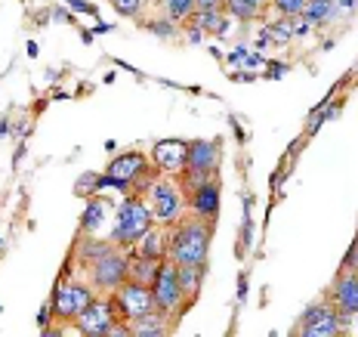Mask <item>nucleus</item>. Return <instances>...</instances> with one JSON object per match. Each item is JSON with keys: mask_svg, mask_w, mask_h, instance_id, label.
Masks as SVG:
<instances>
[{"mask_svg": "<svg viewBox=\"0 0 358 337\" xmlns=\"http://www.w3.org/2000/svg\"><path fill=\"white\" fill-rule=\"evenodd\" d=\"M213 220L207 216H182L167 226V260L176 266H204L210 254Z\"/></svg>", "mask_w": 358, "mask_h": 337, "instance_id": "f257e3e1", "label": "nucleus"}, {"mask_svg": "<svg viewBox=\"0 0 358 337\" xmlns=\"http://www.w3.org/2000/svg\"><path fill=\"white\" fill-rule=\"evenodd\" d=\"M155 223L152 211H148L145 198L143 195H127L121 205H117V216H115V229H111V242L117 245V248L130 251L133 245L139 242V238L148 232V226Z\"/></svg>", "mask_w": 358, "mask_h": 337, "instance_id": "f03ea898", "label": "nucleus"}, {"mask_svg": "<svg viewBox=\"0 0 358 337\" xmlns=\"http://www.w3.org/2000/svg\"><path fill=\"white\" fill-rule=\"evenodd\" d=\"M143 198L155 216V223H161V226H173L176 220H182L185 192H182V186L176 183V177H158L143 192Z\"/></svg>", "mask_w": 358, "mask_h": 337, "instance_id": "7ed1b4c3", "label": "nucleus"}, {"mask_svg": "<svg viewBox=\"0 0 358 337\" xmlns=\"http://www.w3.org/2000/svg\"><path fill=\"white\" fill-rule=\"evenodd\" d=\"M127 263H130V251L117 248V245L102 254V257L90 260L84 269H87L90 284L96 288V294H111L117 284L127 282Z\"/></svg>", "mask_w": 358, "mask_h": 337, "instance_id": "20e7f679", "label": "nucleus"}, {"mask_svg": "<svg viewBox=\"0 0 358 337\" xmlns=\"http://www.w3.org/2000/svg\"><path fill=\"white\" fill-rule=\"evenodd\" d=\"M220 142L213 139H195L189 142V164H185L182 177H179V186H182V192L195 189L198 183H204V179L216 177V170H220Z\"/></svg>", "mask_w": 358, "mask_h": 337, "instance_id": "39448f33", "label": "nucleus"}, {"mask_svg": "<svg viewBox=\"0 0 358 337\" xmlns=\"http://www.w3.org/2000/svg\"><path fill=\"white\" fill-rule=\"evenodd\" d=\"M93 301H96V288L90 282L62 279L53 294V303H50V312H53L56 322H74Z\"/></svg>", "mask_w": 358, "mask_h": 337, "instance_id": "423d86ee", "label": "nucleus"}, {"mask_svg": "<svg viewBox=\"0 0 358 337\" xmlns=\"http://www.w3.org/2000/svg\"><path fill=\"white\" fill-rule=\"evenodd\" d=\"M108 297L115 301V310H117V316H121L124 322H133V319L145 316L148 310H155V294H152V288H148V284L133 282V279L121 282Z\"/></svg>", "mask_w": 358, "mask_h": 337, "instance_id": "0eeeda50", "label": "nucleus"}, {"mask_svg": "<svg viewBox=\"0 0 358 337\" xmlns=\"http://www.w3.org/2000/svg\"><path fill=\"white\" fill-rule=\"evenodd\" d=\"M152 294H155V310L167 312L170 319H179L182 312V303H185V294L179 288V273H176V263L164 260L161 269H158V279L152 284Z\"/></svg>", "mask_w": 358, "mask_h": 337, "instance_id": "6e6552de", "label": "nucleus"}, {"mask_svg": "<svg viewBox=\"0 0 358 337\" xmlns=\"http://www.w3.org/2000/svg\"><path fill=\"white\" fill-rule=\"evenodd\" d=\"M117 322H121V316H117V310H115V301L106 294V297H96L71 325L84 337H108Z\"/></svg>", "mask_w": 358, "mask_h": 337, "instance_id": "1a4fd4ad", "label": "nucleus"}, {"mask_svg": "<svg viewBox=\"0 0 358 337\" xmlns=\"http://www.w3.org/2000/svg\"><path fill=\"white\" fill-rule=\"evenodd\" d=\"M346 316H340L331 303H315L303 312L300 325H296V334L303 337H337L346 325Z\"/></svg>", "mask_w": 358, "mask_h": 337, "instance_id": "9d476101", "label": "nucleus"}, {"mask_svg": "<svg viewBox=\"0 0 358 337\" xmlns=\"http://www.w3.org/2000/svg\"><path fill=\"white\" fill-rule=\"evenodd\" d=\"M152 161L158 167V174L164 177H182L185 164H189V142H179V139H161L155 142V152Z\"/></svg>", "mask_w": 358, "mask_h": 337, "instance_id": "9b49d317", "label": "nucleus"}, {"mask_svg": "<svg viewBox=\"0 0 358 337\" xmlns=\"http://www.w3.org/2000/svg\"><path fill=\"white\" fill-rule=\"evenodd\" d=\"M331 306L346 319L358 316V269H352V273L340 269L337 282L331 288Z\"/></svg>", "mask_w": 358, "mask_h": 337, "instance_id": "f8f14e48", "label": "nucleus"}, {"mask_svg": "<svg viewBox=\"0 0 358 337\" xmlns=\"http://www.w3.org/2000/svg\"><path fill=\"white\" fill-rule=\"evenodd\" d=\"M185 205H189L192 214L216 220V214H220V177L204 179V183H198L195 189L185 192Z\"/></svg>", "mask_w": 358, "mask_h": 337, "instance_id": "ddd939ff", "label": "nucleus"}, {"mask_svg": "<svg viewBox=\"0 0 358 337\" xmlns=\"http://www.w3.org/2000/svg\"><path fill=\"white\" fill-rule=\"evenodd\" d=\"M173 331V319L161 310H148L145 316L130 322V337H164Z\"/></svg>", "mask_w": 358, "mask_h": 337, "instance_id": "4468645a", "label": "nucleus"}, {"mask_svg": "<svg viewBox=\"0 0 358 337\" xmlns=\"http://www.w3.org/2000/svg\"><path fill=\"white\" fill-rule=\"evenodd\" d=\"M130 254H139V257H155V260H167V226L152 223L145 235L130 248Z\"/></svg>", "mask_w": 358, "mask_h": 337, "instance_id": "2eb2a0df", "label": "nucleus"}, {"mask_svg": "<svg viewBox=\"0 0 358 337\" xmlns=\"http://www.w3.org/2000/svg\"><path fill=\"white\" fill-rule=\"evenodd\" d=\"M164 260H155V257H139V254H130V263H127V279L139 282V284H148L152 288L155 279H158V269H161Z\"/></svg>", "mask_w": 358, "mask_h": 337, "instance_id": "dca6fc26", "label": "nucleus"}, {"mask_svg": "<svg viewBox=\"0 0 358 337\" xmlns=\"http://www.w3.org/2000/svg\"><path fill=\"white\" fill-rule=\"evenodd\" d=\"M179 273V288L185 294V303H195L201 294V284H204V266H176Z\"/></svg>", "mask_w": 358, "mask_h": 337, "instance_id": "f3484780", "label": "nucleus"}, {"mask_svg": "<svg viewBox=\"0 0 358 337\" xmlns=\"http://www.w3.org/2000/svg\"><path fill=\"white\" fill-rule=\"evenodd\" d=\"M340 13L337 0H309L303 10V16L312 22V25H327V22H334Z\"/></svg>", "mask_w": 358, "mask_h": 337, "instance_id": "a211bd4d", "label": "nucleus"}, {"mask_svg": "<svg viewBox=\"0 0 358 337\" xmlns=\"http://www.w3.org/2000/svg\"><path fill=\"white\" fill-rule=\"evenodd\" d=\"M106 205L102 198H90L84 216H80V235H96V229L106 223Z\"/></svg>", "mask_w": 358, "mask_h": 337, "instance_id": "6ab92c4d", "label": "nucleus"}, {"mask_svg": "<svg viewBox=\"0 0 358 337\" xmlns=\"http://www.w3.org/2000/svg\"><path fill=\"white\" fill-rule=\"evenodd\" d=\"M222 10H226L232 19H238V22H253V19H259V13H263L253 0H226Z\"/></svg>", "mask_w": 358, "mask_h": 337, "instance_id": "aec40b11", "label": "nucleus"}, {"mask_svg": "<svg viewBox=\"0 0 358 337\" xmlns=\"http://www.w3.org/2000/svg\"><path fill=\"white\" fill-rule=\"evenodd\" d=\"M266 41H272V43H290L294 41V25H290V19L287 16H281L278 22H272V25L266 28Z\"/></svg>", "mask_w": 358, "mask_h": 337, "instance_id": "412c9836", "label": "nucleus"}, {"mask_svg": "<svg viewBox=\"0 0 358 337\" xmlns=\"http://www.w3.org/2000/svg\"><path fill=\"white\" fill-rule=\"evenodd\" d=\"M195 13V0H164V16L173 22H185Z\"/></svg>", "mask_w": 358, "mask_h": 337, "instance_id": "4be33fe9", "label": "nucleus"}, {"mask_svg": "<svg viewBox=\"0 0 358 337\" xmlns=\"http://www.w3.org/2000/svg\"><path fill=\"white\" fill-rule=\"evenodd\" d=\"M111 6H115L121 16H127V19H143V10H145V0H108Z\"/></svg>", "mask_w": 358, "mask_h": 337, "instance_id": "5701e85b", "label": "nucleus"}, {"mask_svg": "<svg viewBox=\"0 0 358 337\" xmlns=\"http://www.w3.org/2000/svg\"><path fill=\"white\" fill-rule=\"evenodd\" d=\"M306 4H309V0H272V6H275V10H278L281 16H287V19L303 16Z\"/></svg>", "mask_w": 358, "mask_h": 337, "instance_id": "b1692460", "label": "nucleus"}, {"mask_svg": "<svg viewBox=\"0 0 358 337\" xmlns=\"http://www.w3.org/2000/svg\"><path fill=\"white\" fill-rule=\"evenodd\" d=\"M290 25H294V41H296V37H309L312 34V22L306 16H294V19H290Z\"/></svg>", "mask_w": 358, "mask_h": 337, "instance_id": "393cba45", "label": "nucleus"}, {"mask_svg": "<svg viewBox=\"0 0 358 337\" xmlns=\"http://www.w3.org/2000/svg\"><path fill=\"white\" fill-rule=\"evenodd\" d=\"M176 25H179V22L164 19V22H152V25H148V32H155V34H161V37H170V34L176 32Z\"/></svg>", "mask_w": 358, "mask_h": 337, "instance_id": "a878e982", "label": "nucleus"}, {"mask_svg": "<svg viewBox=\"0 0 358 337\" xmlns=\"http://www.w3.org/2000/svg\"><path fill=\"white\" fill-rule=\"evenodd\" d=\"M96 189H99V177H93V174H87V177L78 183V195H80V192L87 195V192H96Z\"/></svg>", "mask_w": 358, "mask_h": 337, "instance_id": "bb28decb", "label": "nucleus"}, {"mask_svg": "<svg viewBox=\"0 0 358 337\" xmlns=\"http://www.w3.org/2000/svg\"><path fill=\"white\" fill-rule=\"evenodd\" d=\"M226 0H195V10H222Z\"/></svg>", "mask_w": 358, "mask_h": 337, "instance_id": "cd10ccee", "label": "nucleus"}, {"mask_svg": "<svg viewBox=\"0 0 358 337\" xmlns=\"http://www.w3.org/2000/svg\"><path fill=\"white\" fill-rule=\"evenodd\" d=\"M69 4L74 6V10H80V13H96V10H93V6H90V4H87V0H69Z\"/></svg>", "mask_w": 358, "mask_h": 337, "instance_id": "c85d7f7f", "label": "nucleus"}, {"mask_svg": "<svg viewBox=\"0 0 358 337\" xmlns=\"http://www.w3.org/2000/svg\"><path fill=\"white\" fill-rule=\"evenodd\" d=\"M47 322H50V306H43V310H41V316H37V325H41V328H47Z\"/></svg>", "mask_w": 358, "mask_h": 337, "instance_id": "c756f323", "label": "nucleus"}, {"mask_svg": "<svg viewBox=\"0 0 358 337\" xmlns=\"http://www.w3.org/2000/svg\"><path fill=\"white\" fill-rule=\"evenodd\" d=\"M3 133H10V124H6V121H0V137H3Z\"/></svg>", "mask_w": 358, "mask_h": 337, "instance_id": "7c9ffc66", "label": "nucleus"}, {"mask_svg": "<svg viewBox=\"0 0 358 337\" xmlns=\"http://www.w3.org/2000/svg\"><path fill=\"white\" fill-rule=\"evenodd\" d=\"M253 4H257V6H259V10H263V6L268 4V0H253Z\"/></svg>", "mask_w": 358, "mask_h": 337, "instance_id": "2f4dec72", "label": "nucleus"}, {"mask_svg": "<svg viewBox=\"0 0 358 337\" xmlns=\"http://www.w3.org/2000/svg\"><path fill=\"white\" fill-rule=\"evenodd\" d=\"M355 242H358V238H355Z\"/></svg>", "mask_w": 358, "mask_h": 337, "instance_id": "473e14b6", "label": "nucleus"}]
</instances>
